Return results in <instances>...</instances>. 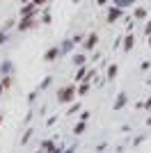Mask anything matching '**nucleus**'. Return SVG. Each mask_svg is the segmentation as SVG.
Instances as JSON below:
<instances>
[{"label": "nucleus", "instance_id": "f257e3e1", "mask_svg": "<svg viewBox=\"0 0 151 153\" xmlns=\"http://www.w3.org/2000/svg\"><path fill=\"white\" fill-rule=\"evenodd\" d=\"M46 0H34V5H44Z\"/></svg>", "mask_w": 151, "mask_h": 153}]
</instances>
